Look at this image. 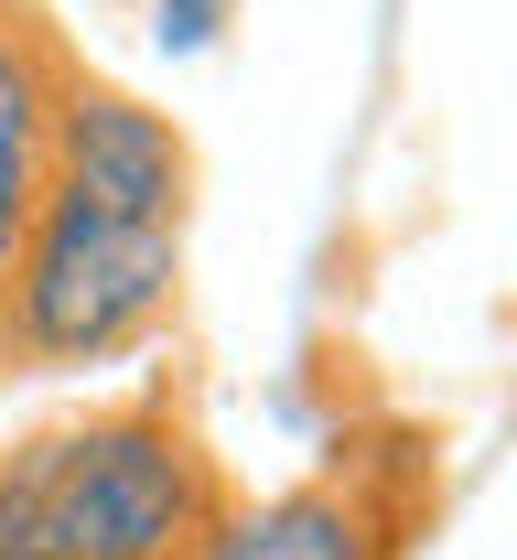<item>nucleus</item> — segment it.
<instances>
[{"mask_svg":"<svg viewBox=\"0 0 517 560\" xmlns=\"http://www.w3.org/2000/svg\"><path fill=\"white\" fill-rule=\"evenodd\" d=\"M226 506L237 475L173 377L0 442V560H195Z\"/></svg>","mask_w":517,"mask_h":560,"instance_id":"nucleus-1","label":"nucleus"},{"mask_svg":"<svg viewBox=\"0 0 517 560\" xmlns=\"http://www.w3.org/2000/svg\"><path fill=\"white\" fill-rule=\"evenodd\" d=\"M184 237H195V215L97 206V195L44 184L33 237L0 291V377L11 366H108V355L151 346L184 302Z\"/></svg>","mask_w":517,"mask_h":560,"instance_id":"nucleus-2","label":"nucleus"},{"mask_svg":"<svg viewBox=\"0 0 517 560\" xmlns=\"http://www.w3.org/2000/svg\"><path fill=\"white\" fill-rule=\"evenodd\" d=\"M432 528H443V431L356 420L281 495H237L195 539V560H421Z\"/></svg>","mask_w":517,"mask_h":560,"instance_id":"nucleus-3","label":"nucleus"},{"mask_svg":"<svg viewBox=\"0 0 517 560\" xmlns=\"http://www.w3.org/2000/svg\"><path fill=\"white\" fill-rule=\"evenodd\" d=\"M66 75H75L66 22H44V0H11V11H0V291H11V259H22V237H33V206H44Z\"/></svg>","mask_w":517,"mask_h":560,"instance_id":"nucleus-4","label":"nucleus"},{"mask_svg":"<svg viewBox=\"0 0 517 560\" xmlns=\"http://www.w3.org/2000/svg\"><path fill=\"white\" fill-rule=\"evenodd\" d=\"M151 11V33L173 44V55H195V44H216V22H226V0H141Z\"/></svg>","mask_w":517,"mask_h":560,"instance_id":"nucleus-5","label":"nucleus"},{"mask_svg":"<svg viewBox=\"0 0 517 560\" xmlns=\"http://www.w3.org/2000/svg\"><path fill=\"white\" fill-rule=\"evenodd\" d=\"M0 11H11V0H0Z\"/></svg>","mask_w":517,"mask_h":560,"instance_id":"nucleus-6","label":"nucleus"}]
</instances>
